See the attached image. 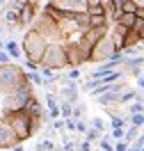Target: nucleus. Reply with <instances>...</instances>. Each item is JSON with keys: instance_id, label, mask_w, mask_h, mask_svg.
I'll return each instance as SVG.
<instances>
[{"instance_id": "obj_18", "label": "nucleus", "mask_w": 144, "mask_h": 151, "mask_svg": "<svg viewBox=\"0 0 144 151\" xmlns=\"http://www.w3.org/2000/svg\"><path fill=\"white\" fill-rule=\"evenodd\" d=\"M59 110H62V117H64V119L73 117V103L67 101V99H59Z\"/></svg>"}, {"instance_id": "obj_3", "label": "nucleus", "mask_w": 144, "mask_h": 151, "mask_svg": "<svg viewBox=\"0 0 144 151\" xmlns=\"http://www.w3.org/2000/svg\"><path fill=\"white\" fill-rule=\"evenodd\" d=\"M21 48H23V57L25 60L41 64V57H44V53H46V48H48V41L39 35L37 30L30 28V30H25V35L21 39Z\"/></svg>"}, {"instance_id": "obj_13", "label": "nucleus", "mask_w": 144, "mask_h": 151, "mask_svg": "<svg viewBox=\"0 0 144 151\" xmlns=\"http://www.w3.org/2000/svg\"><path fill=\"white\" fill-rule=\"evenodd\" d=\"M37 14H39V2L37 0H28L25 7L21 9V25L19 28H30L34 23V19H37Z\"/></svg>"}, {"instance_id": "obj_39", "label": "nucleus", "mask_w": 144, "mask_h": 151, "mask_svg": "<svg viewBox=\"0 0 144 151\" xmlns=\"http://www.w3.org/2000/svg\"><path fill=\"white\" fill-rule=\"evenodd\" d=\"M92 5H103V0H87V7H92Z\"/></svg>"}, {"instance_id": "obj_33", "label": "nucleus", "mask_w": 144, "mask_h": 151, "mask_svg": "<svg viewBox=\"0 0 144 151\" xmlns=\"http://www.w3.org/2000/svg\"><path fill=\"white\" fill-rule=\"evenodd\" d=\"M78 151H92V142L87 140V137H85V140H80V142H78Z\"/></svg>"}, {"instance_id": "obj_40", "label": "nucleus", "mask_w": 144, "mask_h": 151, "mask_svg": "<svg viewBox=\"0 0 144 151\" xmlns=\"http://www.w3.org/2000/svg\"><path fill=\"white\" fill-rule=\"evenodd\" d=\"M9 151H25V149H23V142H19V144H16V147H11Z\"/></svg>"}, {"instance_id": "obj_12", "label": "nucleus", "mask_w": 144, "mask_h": 151, "mask_svg": "<svg viewBox=\"0 0 144 151\" xmlns=\"http://www.w3.org/2000/svg\"><path fill=\"white\" fill-rule=\"evenodd\" d=\"M128 32H130V30L124 28L121 23H117V21H115V23H110V30H107V35H110V39H112V44H115L117 50H124Z\"/></svg>"}, {"instance_id": "obj_24", "label": "nucleus", "mask_w": 144, "mask_h": 151, "mask_svg": "<svg viewBox=\"0 0 144 151\" xmlns=\"http://www.w3.org/2000/svg\"><path fill=\"white\" fill-rule=\"evenodd\" d=\"M85 137H87L89 142H98L101 137H103V133L98 131V128H94V126H89V128H87V133H85Z\"/></svg>"}, {"instance_id": "obj_37", "label": "nucleus", "mask_w": 144, "mask_h": 151, "mask_svg": "<svg viewBox=\"0 0 144 151\" xmlns=\"http://www.w3.org/2000/svg\"><path fill=\"white\" fill-rule=\"evenodd\" d=\"M25 66H28V71H39V69H41L39 62H30V60H25Z\"/></svg>"}, {"instance_id": "obj_8", "label": "nucleus", "mask_w": 144, "mask_h": 151, "mask_svg": "<svg viewBox=\"0 0 144 151\" xmlns=\"http://www.w3.org/2000/svg\"><path fill=\"white\" fill-rule=\"evenodd\" d=\"M57 23H59V32H62V41H69V39H76V37L82 35V28H80V23H78L76 14L62 16Z\"/></svg>"}, {"instance_id": "obj_38", "label": "nucleus", "mask_w": 144, "mask_h": 151, "mask_svg": "<svg viewBox=\"0 0 144 151\" xmlns=\"http://www.w3.org/2000/svg\"><path fill=\"white\" fill-rule=\"evenodd\" d=\"M78 76H80V71H78L76 66H71V71H69V73H67V78H71V80H76Z\"/></svg>"}, {"instance_id": "obj_16", "label": "nucleus", "mask_w": 144, "mask_h": 151, "mask_svg": "<svg viewBox=\"0 0 144 151\" xmlns=\"http://www.w3.org/2000/svg\"><path fill=\"white\" fill-rule=\"evenodd\" d=\"M135 19H137L135 12H117V14H115V21H117V23H121V25L128 28V30L135 25Z\"/></svg>"}, {"instance_id": "obj_15", "label": "nucleus", "mask_w": 144, "mask_h": 151, "mask_svg": "<svg viewBox=\"0 0 144 151\" xmlns=\"http://www.w3.org/2000/svg\"><path fill=\"white\" fill-rule=\"evenodd\" d=\"M96 99H98V105H103V108H107V105H121L119 103L121 92H115V89H110V92H105V94L96 96Z\"/></svg>"}, {"instance_id": "obj_28", "label": "nucleus", "mask_w": 144, "mask_h": 151, "mask_svg": "<svg viewBox=\"0 0 144 151\" xmlns=\"http://www.w3.org/2000/svg\"><path fill=\"white\" fill-rule=\"evenodd\" d=\"M130 30H135V32L140 35V39L144 41V19H135V25Z\"/></svg>"}, {"instance_id": "obj_43", "label": "nucleus", "mask_w": 144, "mask_h": 151, "mask_svg": "<svg viewBox=\"0 0 144 151\" xmlns=\"http://www.w3.org/2000/svg\"><path fill=\"white\" fill-rule=\"evenodd\" d=\"M5 2H7V0H0V5H5Z\"/></svg>"}, {"instance_id": "obj_1", "label": "nucleus", "mask_w": 144, "mask_h": 151, "mask_svg": "<svg viewBox=\"0 0 144 151\" xmlns=\"http://www.w3.org/2000/svg\"><path fill=\"white\" fill-rule=\"evenodd\" d=\"M28 83V71L21 69L16 62H7L0 64V96L16 92L21 85Z\"/></svg>"}, {"instance_id": "obj_31", "label": "nucleus", "mask_w": 144, "mask_h": 151, "mask_svg": "<svg viewBox=\"0 0 144 151\" xmlns=\"http://www.w3.org/2000/svg\"><path fill=\"white\" fill-rule=\"evenodd\" d=\"M92 126L98 128L101 133H105V119H103V117H94V119H92Z\"/></svg>"}, {"instance_id": "obj_2", "label": "nucleus", "mask_w": 144, "mask_h": 151, "mask_svg": "<svg viewBox=\"0 0 144 151\" xmlns=\"http://www.w3.org/2000/svg\"><path fill=\"white\" fill-rule=\"evenodd\" d=\"M2 117L7 119V124L11 126V131L16 133V137L21 142L30 140L32 135H34V126H32V117L25 108H21V110H11V112H2Z\"/></svg>"}, {"instance_id": "obj_29", "label": "nucleus", "mask_w": 144, "mask_h": 151, "mask_svg": "<svg viewBox=\"0 0 144 151\" xmlns=\"http://www.w3.org/2000/svg\"><path fill=\"white\" fill-rule=\"evenodd\" d=\"M130 124L142 128V126H144V112H135V114H130Z\"/></svg>"}, {"instance_id": "obj_36", "label": "nucleus", "mask_w": 144, "mask_h": 151, "mask_svg": "<svg viewBox=\"0 0 144 151\" xmlns=\"http://www.w3.org/2000/svg\"><path fill=\"white\" fill-rule=\"evenodd\" d=\"M62 147H64V151H78V144H76V142H71V140H67Z\"/></svg>"}, {"instance_id": "obj_4", "label": "nucleus", "mask_w": 144, "mask_h": 151, "mask_svg": "<svg viewBox=\"0 0 144 151\" xmlns=\"http://www.w3.org/2000/svg\"><path fill=\"white\" fill-rule=\"evenodd\" d=\"M32 96H34V85H30V80H28V83L21 85L16 92L0 96V112H11V110H21V108H25Z\"/></svg>"}, {"instance_id": "obj_26", "label": "nucleus", "mask_w": 144, "mask_h": 151, "mask_svg": "<svg viewBox=\"0 0 144 151\" xmlns=\"http://www.w3.org/2000/svg\"><path fill=\"white\" fill-rule=\"evenodd\" d=\"M135 99H137V92H135V89H124L119 103H130V101H135Z\"/></svg>"}, {"instance_id": "obj_14", "label": "nucleus", "mask_w": 144, "mask_h": 151, "mask_svg": "<svg viewBox=\"0 0 144 151\" xmlns=\"http://www.w3.org/2000/svg\"><path fill=\"white\" fill-rule=\"evenodd\" d=\"M126 73H130V76H140V71L144 69V55H133V57H128L126 60V64L121 66Z\"/></svg>"}, {"instance_id": "obj_19", "label": "nucleus", "mask_w": 144, "mask_h": 151, "mask_svg": "<svg viewBox=\"0 0 144 151\" xmlns=\"http://www.w3.org/2000/svg\"><path fill=\"white\" fill-rule=\"evenodd\" d=\"M89 16H92V14H89ZM89 23H92V28H101V25H110V19H107L105 14H94Z\"/></svg>"}, {"instance_id": "obj_44", "label": "nucleus", "mask_w": 144, "mask_h": 151, "mask_svg": "<svg viewBox=\"0 0 144 151\" xmlns=\"http://www.w3.org/2000/svg\"><path fill=\"white\" fill-rule=\"evenodd\" d=\"M142 128H144V126H142Z\"/></svg>"}, {"instance_id": "obj_27", "label": "nucleus", "mask_w": 144, "mask_h": 151, "mask_svg": "<svg viewBox=\"0 0 144 151\" xmlns=\"http://www.w3.org/2000/svg\"><path fill=\"white\" fill-rule=\"evenodd\" d=\"M85 114H87V105H82L80 101H76V103H73V117L80 119V117H85Z\"/></svg>"}, {"instance_id": "obj_21", "label": "nucleus", "mask_w": 144, "mask_h": 151, "mask_svg": "<svg viewBox=\"0 0 144 151\" xmlns=\"http://www.w3.org/2000/svg\"><path fill=\"white\" fill-rule=\"evenodd\" d=\"M98 147H101V151H115V142H112V135H103V137L98 140Z\"/></svg>"}, {"instance_id": "obj_30", "label": "nucleus", "mask_w": 144, "mask_h": 151, "mask_svg": "<svg viewBox=\"0 0 144 151\" xmlns=\"http://www.w3.org/2000/svg\"><path fill=\"white\" fill-rule=\"evenodd\" d=\"M87 128H89V126H87V122L82 119V117H80V119H76V133L85 135V133H87Z\"/></svg>"}, {"instance_id": "obj_22", "label": "nucleus", "mask_w": 144, "mask_h": 151, "mask_svg": "<svg viewBox=\"0 0 144 151\" xmlns=\"http://www.w3.org/2000/svg\"><path fill=\"white\" fill-rule=\"evenodd\" d=\"M28 80H30V85H34V87L44 85V76H41V71H28Z\"/></svg>"}, {"instance_id": "obj_34", "label": "nucleus", "mask_w": 144, "mask_h": 151, "mask_svg": "<svg viewBox=\"0 0 144 151\" xmlns=\"http://www.w3.org/2000/svg\"><path fill=\"white\" fill-rule=\"evenodd\" d=\"M128 147H130V142H126V140H117L115 151H128Z\"/></svg>"}, {"instance_id": "obj_6", "label": "nucleus", "mask_w": 144, "mask_h": 151, "mask_svg": "<svg viewBox=\"0 0 144 151\" xmlns=\"http://www.w3.org/2000/svg\"><path fill=\"white\" fill-rule=\"evenodd\" d=\"M41 66H48V69H53V71H64V69H69L64 41H53V44H48L46 53L41 57Z\"/></svg>"}, {"instance_id": "obj_25", "label": "nucleus", "mask_w": 144, "mask_h": 151, "mask_svg": "<svg viewBox=\"0 0 144 151\" xmlns=\"http://www.w3.org/2000/svg\"><path fill=\"white\" fill-rule=\"evenodd\" d=\"M55 149V142H53V137H44V140L37 144V151H53Z\"/></svg>"}, {"instance_id": "obj_32", "label": "nucleus", "mask_w": 144, "mask_h": 151, "mask_svg": "<svg viewBox=\"0 0 144 151\" xmlns=\"http://www.w3.org/2000/svg\"><path fill=\"white\" fill-rule=\"evenodd\" d=\"M110 135H112V140H124L126 137V128H112Z\"/></svg>"}, {"instance_id": "obj_17", "label": "nucleus", "mask_w": 144, "mask_h": 151, "mask_svg": "<svg viewBox=\"0 0 144 151\" xmlns=\"http://www.w3.org/2000/svg\"><path fill=\"white\" fill-rule=\"evenodd\" d=\"M5 50L9 53L11 60H19V57L23 55V48H21V44H16L14 39H7V41H5Z\"/></svg>"}, {"instance_id": "obj_35", "label": "nucleus", "mask_w": 144, "mask_h": 151, "mask_svg": "<svg viewBox=\"0 0 144 151\" xmlns=\"http://www.w3.org/2000/svg\"><path fill=\"white\" fill-rule=\"evenodd\" d=\"M7 62H11V57H9V53L2 48V50H0V64H7Z\"/></svg>"}, {"instance_id": "obj_7", "label": "nucleus", "mask_w": 144, "mask_h": 151, "mask_svg": "<svg viewBox=\"0 0 144 151\" xmlns=\"http://www.w3.org/2000/svg\"><path fill=\"white\" fill-rule=\"evenodd\" d=\"M117 53H119V50L115 48L110 35H105V37L92 48V60H89V62H92V64H103V62H107V60H112Z\"/></svg>"}, {"instance_id": "obj_5", "label": "nucleus", "mask_w": 144, "mask_h": 151, "mask_svg": "<svg viewBox=\"0 0 144 151\" xmlns=\"http://www.w3.org/2000/svg\"><path fill=\"white\" fill-rule=\"evenodd\" d=\"M32 30H37L41 37L46 39L48 44H53V41H62V32H59V23L55 16H50L46 9H41L37 14V19H34V23L30 25Z\"/></svg>"}, {"instance_id": "obj_23", "label": "nucleus", "mask_w": 144, "mask_h": 151, "mask_svg": "<svg viewBox=\"0 0 144 151\" xmlns=\"http://www.w3.org/2000/svg\"><path fill=\"white\" fill-rule=\"evenodd\" d=\"M135 112H144V99L142 96H137L130 103V108H128V114H135Z\"/></svg>"}, {"instance_id": "obj_41", "label": "nucleus", "mask_w": 144, "mask_h": 151, "mask_svg": "<svg viewBox=\"0 0 144 151\" xmlns=\"http://www.w3.org/2000/svg\"><path fill=\"white\" fill-rule=\"evenodd\" d=\"M137 85H140V89H144V76H137Z\"/></svg>"}, {"instance_id": "obj_10", "label": "nucleus", "mask_w": 144, "mask_h": 151, "mask_svg": "<svg viewBox=\"0 0 144 151\" xmlns=\"http://www.w3.org/2000/svg\"><path fill=\"white\" fill-rule=\"evenodd\" d=\"M50 7H55L59 14H78V12H87V2L82 0H48Z\"/></svg>"}, {"instance_id": "obj_9", "label": "nucleus", "mask_w": 144, "mask_h": 151, "mask_svg": "<svg viewBox=\"0 0 144 151\" xmlns=\"http://www.w3.org/2000/svg\"><path fill=\"white\" fill-rule=\"evenodd\" d=\"M64 50H67V60H69V69L71 66H82L87 64L85 62V53H82V46H80V41L76 39H69V41H64Z\"/></svg>"}, {"instance_id": "obj_11", "label": "nucleus", "mask_w": 144, "mask_h": 151, "mask_svg": "<svg viewBox=\"0 0 144 151\" xmlns=\"http://www.w3.org/2000/svg\"><path fill=\"white\" fill-rule=\"evenodd\" d=\"M19 142H21V140L16 137V133L11 131V126L7 124V119L0 114V151L11 149V147H16Z\"/></svg>"}, {"instance_id": "obj_20", "label": "nucleus", "mask_w": 144, "mask_h": 151, "mask_svg": "<svg viewBox=\"0 0 144 151\" xmlns=\"http://www.w3.org/2000/svg\"><path fill=\"white\" fill-rule=\"evenodd\" d=\"M137 137H140V126H133V124H130V126L126 128V137H124V140L133 144V142L137 140Z\"/></svg>"}, {"instance_id": "obj_42", "label": "nucleus", "mask_w": 144, "mask_h": 151, "mask_svg": "<svg viewBox=\"0 0 144 151\" xmlns=\"http://www.w3.org/2000/svg\"><path fill=\"white\" fill-rule=\"evenodd\" d=\"M2 48H5V41H2V39H0V50H2Z\"/></svg>"}]
</instances>
